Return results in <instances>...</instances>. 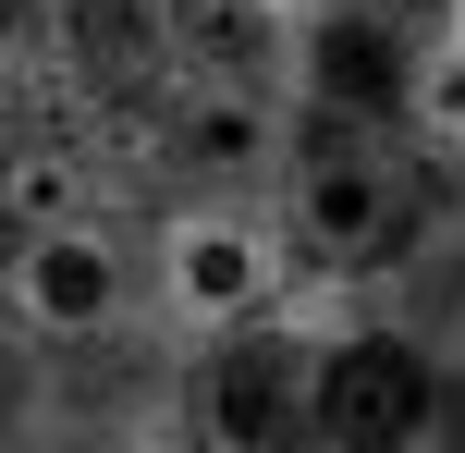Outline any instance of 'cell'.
Returning a JSON list of instances; mask_svg holds the SVG:
<instances>
[{"mask_svg": "<svg viewBox=\"0 0 465 453\" xmlns=\"http://www.w3.org/2000/svg\"><path fill=\"white\" fill-rule=\"evenodd\" d=\"M135 453H172V441H135ZM184 453H196V441H184Z\"/></svg>", "mask_w": 465, "mask_h": 453, "instance_id": "9a60e30c", "label": "cell"}, {"mask_svg": "<svg viewBox=\"0 0 465 453\" xmlns=\"http://www.w3.org/2000/svg\"><path fill=\"white\" fill-rule=\"evenodd\" d=\"M404 147H417V160H453V172H465V25H429V49H417V111H404Z\"/></svg>", "mask_w": 465, "mask_h": 453, "instance_id": "30bf717a", "label": "cell"}, {"mask_svg": "<svg viewBox=\"0 0 465 453\" xmlns=\"http://www.w3.org/2000/svg\"><path fill=\"white\" fill-rule=\"evenodd\" d=\"M147 294V258L111 233V221H37L0 258V307H13L25 343H111Z\"/></svg>", "mask_w": 465, "mask_h": 453, "instance_id": "5b68a950", "label": "cell"}, {"mask_svg": "<svg viewBox=\"0 0 465 453\" xmlns=\"http://www.w3.org/2000/svg\"><path fill=\"white\" fill-rule=\"evenodd\" d=\"M441 441V392H429L417 319H368L319 356V453H417Z\"/></svg>", "mask_w": 465, "mask_h": 453, "instance_id": "8992f818", "label": "cell"}, {"mask_svg": "<svg viewBox=\"0 0 465 453\" xmlns=\"http://www.w3.org/2000/svg\"><path fill=\"white\" fill-rule=\"evenodd\" d=\"M417 49H429V25H404L392 0H331V13L306 25V49H294L306 123H368V135H404V111H417Z\"/></svg>", "mask_w": 465, "mask_h": 453, "instance_id": "52a82bcc", "label": "cell"}, {"mask_svg": "<svg viewBox=\"0 0 465 453\" xmlns=\"http://www.w3.org/2000/svg\"><path fill=\"white\" fill-rule=\"evenodd\" d=\"M441 25H465V0H441Z\"/></svg>", "mask_w": 465, "mask_h": 453, "instance_id": "5bb4252c", "label": "cell"}, {"mask_svg": "<svg viewBox=\"0 0 465 453\" xmlns=\"http://www.w3.org/2000/svg\"><path fill=\"white\" fill-rule=\"evenodd\" d=\"M306 147V98L294 86H245V74H184L172 62L160 98V172L184 196H270Z\"/></svg>", "mask_w": 465, "mask_h": 453, "instance_id": "277c9868", "label": "cell"}, {"mask_svg": "<svg viewBox=\"0 0 465 453\" xmlns=\"http://www.w3.org/2000/svg\"><path fill=\"white\" fill-rule=\"evenodd\" d=\"M417 343H429V368H441V380L465 368V270H453V282H441V294L417 307Z\"/></svg>", "mask_w": 465, "mask_h": 453, "instance_id": "8fae6325", "label": "cell"}, {"mask_svg": "<svg viewBox=\"0 0 465 453\" xmlns=\"http://www.w3.org/2000/svg\"><path fill=\"white\" fill-rule=\"evenodd\" d=\"M417 453H453V441H417Z\"/></svg>", "mask_w": 465, "mask_h": 453, "instance_id": "2e32d148", "label": "cell"}, {"mask_svg": "<svg viewBox=\"0 0 465 453\" xmlns=\"http://www.w3.org/2000/svg\"><path fill=\"white\" fill-rule=\"evenodd\" d=\"M441 441L465 453V368H453V380H441Z\"/></svg>", "mask_w": 465, "mask_h": 453, "instance_id": "7c38bea8", "label": "cell"}, {"mask_svg": "<svg viewBox=\"0 0 465 453\" xmlns=\"http://www.w3.org/2000/svg\"><path fill=\"white\" fill-rule=\"evenodd\" d=\"M0 209H13V233H37V221H98L111 209V172H98L86 147H62V135H25L13 172H0Z\"/></svg>", "mask_w": 465, "mask_h": 453, "instance_id": "9c48e42d", "label": "cell"}, {"mask_svg": "<svg viewBox=\"0 0 465 453\" xmlns=\"http://www.w3.org/2000/svg\"><path fill=\"white\" fill-rule=\"evenodd\" d=\"M270 209H282V233H294L306 270H355V282H368V270L417 233V147L368 135V123H306V147L270 184Z\"/></svg>", "mask_w": 465, "mask_h": 453, "instance_id": "7a4b0ae2", "label": "cell"}, {"mask_svg": "<svg viewBox=\"0 0 465 453\" xmlns=\"http://www.w3.org/2000/svg\"><path fill=\"white\" fill-rule=\"evenodd\" d=\"M282 13H294V25H319V13H331V0H282Z\"/></svg>", "mask_w": 465, "mask_h": 453, "instance_id": "4fadbf2b", "label": "cell"}, {"mask_svg": "<svg viewBox=\"0 0 465 453\" xmlns=\"http://www.w3.org/2000/svg\"><path fill=\"white\" fill-rule=\"evenodd\" d=\"M294 233L270 196H184L147 221V307L172 343H232L294 294Z\"/></svg>", "mask_w": 465, "mask_h": 453, "instance_id": "6da1fadb", "label": "cell"}, {"mask_svg": "<svg viewBox=\"0 0 465 453\" xmlns=\"http://www.w3.org/2000/svg\"><path fill=\"white\" fill-rule=\"evenodd\" d=\"M306 25L282 0H172V62L184 74H245V86H294Z\"/></svg>", "mask_w": 465, "mask_h": 453, "instance_id": "ba28073f", "label": "cell"}, {"mask_svg": "<svg viewBox=\"0 0 465 453\" xmlns=\"http://www.w3.org/2000/svg\"><path fill=\"white\" fill-rule=\"evenodd\" d=\"M319 356L294 319H257L232 343H196L184 380V441L196 453H319Z\"/></svg>", "mask_w": 465, "mask_h": 453, "instance_id": "3957f363", "label": "cell"}]
</instances>
